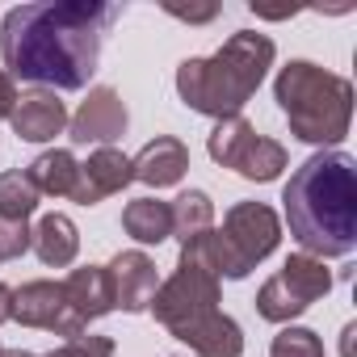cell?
I'll list each match as a JSON object with an SVG mask.
<instances>
[{"label": "cell", "instance_id": "obj_1", "mask_svg": "<svg viewBox=\"0 0 357 357\" xmlns=\"http://www.w3.org/2000/svg\"><path fill=\"white\" fill-rule=\"evenodd\" d=\"M122 17L105 0H63V5H17L0 26V59L9 76L43 84L51 93L84 89L101 63L105 30Z\"/></svg>", "mask_w": 357, "mask_h": 357}, {"label": "cell", "instance_id": "obj_2", "mask_svg": "<svg viewBox=\"0 0 357 357\" xmlns=\"http://www.w3.org/2000/svg\"><path fill=\"white\" fill-rule=\"evenodd\" d=\"M290 236L307 257H349L357 248V160L340 147L307 155L282 190Z\"/></svg>", "mask_w": 357, "mask_h": 357}, {"label": "cell", "instance_id": "obj_3", "mask_svg": "<svg viewBox=\"0 0 357 357\" xmlns=\"http://www.w3.org/2000/svg\"><path fill=\"white\" fill-rule=\"evenodd\" d=\"M273 38L257 30H236L215 55L185 59L176 68V93L194 114L206 118H231L244 109V101L261 89L265 72L273 68Z\"/></svg>", "mask_w": 357, "mask_h": 357}, {"label": "cell", "instance_id": "obj_4", "mask_svg": "<svg viewBox=\"0 0 357 357\" xmlns=\"http://www.w3.org/2000/svg\"><path fill=\"white\" fill-rule=\"evenodd\" d=\"M273 97L290 122V135L303 143H319L324 151L349 135L353 122V84L336 72H324L311 59H290L278 80Z\"/></svg>", "mask_w": 357, "mask_h": 357}, {"label": "cell", "instance_id": "obj_5", "mask_svg": "<svg viewBox=\"0 0 357 357\" xmlns=\"http://www.w3.org/2000/svg\"><path fill=\"white\" fill-rule=\"evenodd\" d=\"M282 240V219L273 215V206L265 202H236L223 215V227H211L194 240L181 244V257L211 269L219 282L231 278H248Z\"/></svg>", "mask_w": 357, "mask_h": 357}, {"label": "cell", "instance_id": "obj_6", "mask_svg": "<svg viewBox=\"0 0 357 357\" xmlns=\"http://www.w3.org/2000/svg\"><path fill=\"white\" fill-rule=\"evenodd\" d=\"M332 290V273L319 257L294 252L286 257V265L257 290V315L269 324H290L298 319L315 298H324Z\"/></svg>", "mask_w": 357, "mask_h": 357}, {"label": "cell", "instance_id": "obj_7", "mask_svg": "<svg viewBox=\"0 0 357 357\" xmlns=\"http://www.w3.org/2000/svg\"><path fill=\"white\" fill-rule=\"evenodd\" d=\"M147 307H151V315L172 332V328L190 324L194 315H206V311L219 307V278H215L211 269L185 261V257H176V273L155 286V294H151Z\"/></svg>", "mask_w": 357, "mask_h": 357}, {"label": "cell", "instance_id": "obj_8", "mask_svg": "<svg viewBox=\"0 0 357 357\" xmlns=\"http://www.w3.org/2000/svg\"><path fill=\"white\" fill-rule=\"evenodd\" d=\"M13 319H17L22 328H43V332L68 336V340L84 336V328H89V324L76 315V307L68 303L63 282H47V278L26 282L22 290H13Z\"/></svg>", "mask_w": 357, "mask_h": 357}, {"label": "cell", "instance_id": "obj_9", "mask_svg": "<svg viewBox=\"0 0 357 357\" xmlns=\"http://www.w3.org/2000/svg\"><path fill=\"white\" fill-rule=\"evenodd\" d=\"M126 126H130V114H126V101L118 97V89L97 84V89H89V97L80 101V109L68 118V139L72 143L109 147L114 139L126 135Z\"/></svg>", "mask_w": 357, "mask_h": 357}, {"label": "cell", "instance_id": "obj_10", "mask_svg": "<svg viewBox=\"0 0 357 357\" xmlns=\"http://www.w3.org/2000/svg\"><path fill=\"white\" fill-rule=\"evenodd\" d=\"M9 126L22 143H47L55 135H63L68 126V105L59 101V93L51 89H30V93H17V105L9 114Z\"/></svg>", "mask_w": 357, "mask_h": 357}, {"label": "cell", "instance_id": "obj_11", "mask_svg": "<svg viewBox=\"0 0 357 357\" xmlns=\"http://www.w3.org/2000/svg\"><path fill=\"white\" fill-rule=\"evenodd\" d=\"M105 273H109V286H114V307H122V311H147V303H151V294H155V286H160V273H155V261L147 257V252H139V248H130V252H118L109 265H105Z\"/></svg>", "mask_w": 357, "mask_h": 357}, {"label": "cell", "instance_id": "obj_12", "mask_svg": "<svg viewBox=\"0 0 357 357\" xmlns=\"http://www.w3.org/2000/svg\"><path fill=\"white\" fill-rule=\"evenodd\" d=\"M130 181H135L130 155H122L118 147H97V151L80 164V181H76L72 202H80V206H97L101 198L122 194Z\"/></svg>", "mask_w": 357, "mask_h": 357}, {"label": "cell", "instance_id": "obj_13", "mask_svg": "<svg viewBox=\"0 0 357 357\" xmlns=\"http://www.w3.org/2000/svg\"><path fill=\"white\" fill-rule=\"evenodd\" d=\"M172 336L190 344L198 357H240L244 353V332L231 315H223L219 307L206 311V315H194L190 324L172 328Z\"/></svg>", "mask_w": 357, "mask_h": 357}, {"label": "cell", "instance_id": "obj_14", "mask_svg": "<svg viewBox=\"0 0 357 357\" xmlns=\"http://www.w3.org/2000/svg\"><path fill=\"white\" fill-rule=\"evenodd\" d=\"M190 168V147L181 139H172V135H155L151 143H143V151L130 160V172H135V181L151 185V190H168L176 185L185 176Z\"/></svg>", "mask_w": 357, "mask_h": 357}, {"label": "cell", "instance_id": "obj_15", "mask_svg": "<svg viewBox=\"0 0 357 357\" xmlns=\"http://www.w3.org/2000/svg\"><path fill=\"white\" fill-rule=\"evenodd\" d=\"M63 294H68V303L76 307V315H80L84 324H93V319H101V315L118 311V307H114V286H109L105 265L72 269V273L63 278Z\"/></svg>", "mask_w": 357, "mask_h": 357}, {"label": "cell", "instance_id": "obj_16", "mask_svg": "<svg viewBox=\"0 0 357 357\" xmlns=\"http://www.w3.org/2000/svg\"><path fill=\"white\" fill-rule=\"evenodd\" d=\"M30 248H34V257H38L43 265L68 269V265L76 261V252H80V231H76V223H72L68 215L51 211V215H43V219L34 223Z\"/></svg>", "mask_w": 357, "mask_h": 357}, {"label": "cell", "instance_id": "obj_17", "mask_svg": "<svg viewBox=\"0 0 357 357\" xmlns=\"http://www.w3.org/2000/svg\"><path fill=\"white\" fill-rule=\"evenodd\" d=\"M26 176H30V185L38 190V198H43V194H47V198H72V194H76V181H80V160H76L72 151L55 147V151H43V155L26 168Z\"/></svg>", "mask_w": 357, "mask_h": 357}, {"label": "cell", "instance_id": "obj_18", "mask_svg": "<svg viewBox=\"0 0 357 357\" xmlns=\"http://www.w3.org/2000/svg\"><path fill=\"white\" fill-rule=\"evenodd\" d=\"M231 168L244 176V181H257V185H265V181H278V176H282V168H286V147H282L278 139L248 135V139H244V147L236 151Z\"/></svg>", "mask_w": 357, "mask_h": 357}, {"label": "cell", "instance_id": "obj_19", "mask_svg": "<svg viewBox=\"0 0 357 357\" xmlns=\"http://www.w3.org/2000/svg\"><path fill=\"white\" fill-rule=\"evenodd\" d=\"M122 231H126L135 244H164V240L172 236L168 202H160V198H135V202H126V211H122Z\"/></svg>", "mask_w": 357, "mask_h": 357}, {"label": "cell", "instance_id": "obj_20", "mask_svg": "<svg viewBox=\"0 0 357 357\" xmlns=\"http://www.w3.org/2000/svg\"><path fill=\"white\" fill-rule=\"evenodd\" d=\"M168 215H172V236L181 240V244L215 227V202H211L206 190H185L181 198H172Z\"/></svg>", "mask_w": 357, "mask_h": 357}, {"label": "cell", "instance_id": "obj_21", "mask_svg": "<svg viewBox=\"0 0 357 357\" xmlns=\"http://www.w3.org/2000/svg\"><path fill=\"white\" fill-rule=\"evenodd\" d=\"M38 211V190L30 185L26 172H0V219L26 223Z\"/></svg>", "mask_w": 357, "mask_h": 357}, {"label": "cell", "instance_id": "obj_22", "mask_svg": "<svg viewBox=\"0 0 357 357\" xmlns=\"http://www.w3.org/2000/svg\"><path fill=\"white\" fill-rule=\"evenodd\" d=\"M248 135H257V126H252L244 114L219 118V122H215V130H211V139H206L211 160H215V164H223V168H231V160H236V151L244 147V139H248Z\"/></svg>", "mask_w": 357, "mask_h": 357}, {"label": "cell", "instance_id": "obj_23", "mask_svg": "<svg viewBox=\"0 0 357 357\" xmlns=\"http://www.w3.org/2000/svg\"><path fill=\"white\" fill-rule=\"evenodd\" d=\"M269 357H324V340H319L311 328H294V324H286V328L273 336Z\"/></svg>", "mask_w": 357, "mask_h": 357}, {"label": "cell", "instance_id": "obj_24", "mask_svg": "<svg viewBox=\"0 0 357 357\" xmlns=\"http://www.w3.org/2000/svg\"><path fill=\"white\" fill-rule=\"evenodd\" d=\"M43 357H114V340L109 336H76V340H63L59 349H51Z\"/></svg>", "mask_w": 357, "mask_h": 357}, {"label": "cell", "instance_id": "obj_25", "mask_svg": "<svg viewBox=\"0 0 357 357\" xmlns=\"http://www.w3.org/2000/svg\"><path fill=\"white\" fill-rule=\"evenodd\" d=\"M22 252H30V227L0 219V261H17Z\"/></svg>", "mask_w": 357, "mask_h": 357}, {"label": "cell", "instance_id": "obj_26", "mask_svg": "<svg viewBox=\"0 0 357 357\" xmlns=\"http://www.w3.org/2000/svg\"><path fill=\"white\" fill-rule=\"evenodd\" d=\"M164 13H168V17H181V22H190V26H206V22L219 17V5H176V0H168Z\"/></svg>", "mask_w": 357, "mask_h": 357}, {"label": "cell", "instance_id": "obj_27", "mask_svg": "<svg viewBox=\"0 0 357 357\" xmlns=\"http://www.w3.org/2000/svg\"><path fill=\"white\" fill-rule=\"evenodd\" d=\"M13 105H17V84H13L9 72H0V118H9Z\"/></svg>", "mask_w": 357, "mask_h": 357}, {"label": "cell", "instance_id": "obj_28", "mask_svg": "<svg viewBox=\"0 0 357 357\" xmlns=\"http://www.w3.org/2000/svg\"><path fill=\"white\" fill-rule=\"evenodd\" d=\"M13 319V290L0 282V324H9Z\"/></svg>", "mask_w": 357, "mask_h": 357}, {"label": "cell", "instance_id": "obj_29", "mask_svg": "<svg viewBox=\"0 0 357 357\" xmlns=\"http://www.w3.org/2000/svg\"><path fill=\"white\" fill-rule=\"evenodd\" d=\"M353 336H357V324H344V336H340V353L353 357Z\"/></svg>", "mask_w": 357, "mask_h": 357}, {"label": "cell", "instance_id": "obj_30", "mask_svg": "<svg viewBox=\"0 0 357 357\" xmlns=\"http://www.w3.org/2000/svg\"><path fill=\"white\" fill-rule=\"evenodd\" d=\"M0 357H38V353H26V349H5Z\"/></svg>", "mask_w": 357, "mask_h": 357}, {"label": "cell", "instance_id": "obj_31", "mask_svg": "<svg viewBox=\"0 0 357 357\" xmlns=\"http://www.w3.org/2000/svg\"><path fill=\"white\" fill-rule=\"evenodd\" d=\"M0 353H5V349H0Z\"/></svg>", "mask_w": 357, "mask_h": 357}]
</instances>
